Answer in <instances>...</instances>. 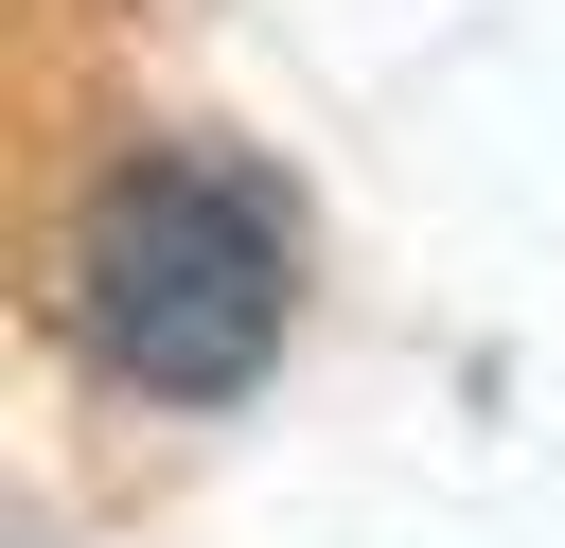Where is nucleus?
<instances>
[{"label":"nucleus","mask_w":565,"mask_h":548,"mask_svg":"<svg viewBox=\"0 0 565 548\" xmlns=\"http://www.w3.org/2000/svg\"><path fill=\"white\" fill-rule=\"evenodd\" d=\"M282 318H300V247H282V194L265 177L159 141V159H124L88 194V230H71V336H88L106 389L230 407V389L282 371Z\"/></svg>","instance_id":"obj_1"}]
</instances>
